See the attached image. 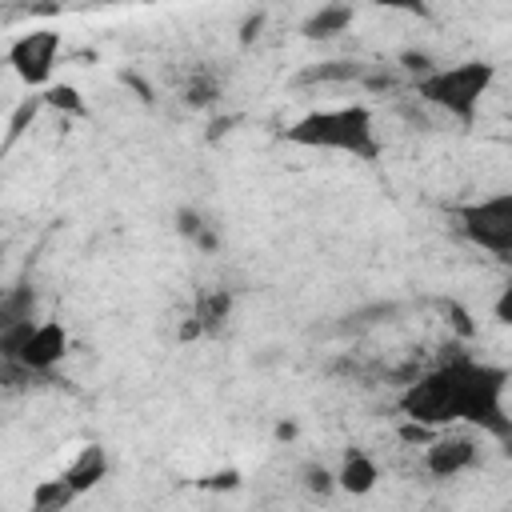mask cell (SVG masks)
I'll return each instance as SVG.
<instances>
[{"label":"cell","instance_id":"1","mask_svg":"<svg viewBox=\"0 0 512 512\" xmlns=\"http://www.w3.org/2000/svg\"><path fill=\"white\" fill-rule=\"evenodd\" d=\"M504 368L480 364L472 356H448L420 380H412L400 396V408L408 420L424 428H440L452 420H472L484 424L488 432L504 436L508 416H504Z\"/></svg>","mask_w":512,"mask_h":512},{"label":"cell","instance_id":"2","mask_svg":"<svg viewBox=\"0 0 512 512\" xmlns=\"http://www.w3.org/2000/svg\"><path fill=\"white\" fill-rule=\"evenodd\" d=\"M292 144L300 148H328V152H348L360 160L376 156V128H372V112L364 104H340V108H316L308 116H300L288 132Z\"/></svg>","mask_w":512,"mask_h":512},{"label":"cell","instance_id":"3","mask_svg":"<svg viewBox=\"0 0 512 512\" xmlns=\"http://www.w3.org/2000/svg\"><path fill=\"white\" fill-rule=\"evenodd\" d=\"M492 76H496L492 64L468 60V64H456V68H432V72L416 76V92L428 104H436V108H444V112H452L460 120H472L480 100H484V92H488V84H492Z\"/></svg>","mask_w":512,"mask_h":512},{"label":"cell","instance_id":"4","mask_svg":"<svg viewBox=\"0 0 512 512\" xmlns=\"http://www.w3.org/2000/svg\"><path fill=\"white\" fill-rule=\"evenodd\" d=\"M460 228L472 244L508 260L512 256V192H496V196H484L476 204H464Z\"/></svg>","mask_w":512,"mask_h":512},{"label":"cell","instance_id":"5","mask_svg":"<svg viewBox=\"0 0 512 512\" xmlns=\"http://www.w3.org/2000/svg\"><path fill=\"white\" fill-rule=\"evenodd\" d=\"M56 56H60V32L52 28H32L24 36L12 40L8 48V68L28 84V88H44L56 72Z\"/></svg>","mask_w":512,"mask_h":512},{"label":"cell","instance_id":"6","mask_svg":"<svg viewBox=\"0 0 512 512\" xmlns=\"http://www.w3.org/2000/svg\"><path fill=\"white\" fill-rule=\"evenodd\" d=\"M64 352H68V332H64V324H60V320H36V324L28 328V336L20 340V348H16L12 360H20V364L32 368L36 376H44V372H52V368L64 360Z\"/></svg>","mask_w":512,"mask_h":512},{"label":"cell","instance_id":"7","mask_svg":"<svg viewBox=\"0 0 512 512\" xmlns=\"http://www.w3.org/2000/svg\"><path fill=\"white\" fill-rule=\"evenodd\" d=\"M476 440L472 436H440L428 444V472L448 480V476H460L476 464Z\"/></svg>","mask_w":512,"mask_h":512},{"label":"cell","instance_id":"8","mask_svg":"<svg viewBox=\"0 0 512 512\" xmlns=\"http://www.w3.org/2000/svg\"><path fill=\"white\" fill-rule=\"evenodd\" d=\"M104 476H108V452H104L100 444H84V448L76 452V460L60 472V480H64L76 496H84L88 488H96Z\"/></svg>","mask_w":512,"mask_h":512},{"label":"cell","instance_id":"9","mask_svg":"<svg viewBox=\"0 0 512 512\" xmlns=\"http://www.w3.org/2000/svg\"><path fill=\"white\" fill-rule=\"evenodd\" d=\"M376 480H380L376 460H372L364 448H348L344 460H340V468H336V484H340L344 492H352V496H364V492L376 488Z\"/></svg>","mask_w":512,"mask_h":512},{"label":"cell","instance_id":"10","mask_svg":"<svg viewBox=\"0 0 512 512\" xmlns=\"http://www.w3.org/2000/svg\"><path fill=\"white\" fill-rule=\"evenodd\" d=\"M228 308H232V296H228L224 288H216V292H200V296H196V308H192V320L184 324V336L216 332V328L224 324Z\"/></svg>","mask_w":512,"mask_h":512},{"label":"cell","instance_id":"11","mask_svg":"<svg viewBox=\"0 0 512 512\" xmlns=\"http://www.w3.org/2000/svg\"><path fill=\"white\" fill-rule=\"evenodd\" d=\"M352 4L348 0H336V4H324L320 12H312L308 20H304V36L308 40H332V36H340L348 24H352Z\"/></svg>","mask_w":512,"mask_h":512},{"label":"cell","instance_id":"12","mask_svg":"<svg viewBox=\"0 0 512 512\" xmlns=\"http://www.w3.org/2000/svg\"><path fill=\"white\" fill-rule=\"evenodd\" d=\"M76 500V492L56 476V480H44L36 492H32V504L36 508H64V504H72Z\"/></svg>","mask_w":512,"mask_h":512},{"label":"cell","instance_id":"13","mask_svg":"<svg viewBox=\"0 0 512 512\" xmlns=\"http://www.w3.org/2000/svg\"><path fill=\"white\" fill-rule=\"evenodd\" d=\"M352 76H360V72H356V64H344V60H328V64H316V68H308L300 80H352Z\"/></svg>","mask_w":512,"mask_h":512},{"label":"cell","instance_id":"14","mask_svg":"<svg viewBox=\"0 0 512 512\" xmlns=\"http://www.w3.org/2000/svg\"><path fill=\"white\" fill-rule=\"evenodd\" d=\"M216 92H220V84H216L212 72H196V76L188 80V104H212Z\"/></svg>","mask_w":512,"mask_h":512},{"label":"cell","instance_id":"15","mask_svg":"<svg viewBox=\"0 0 512 512\" xmlns=\"http://www.w3.org/2000/svg\"><path fill=\"white\" fill-rule=\"evenodd\" d=\"M44 104H52V108H64V112H84V100H80V92H76V88H68V84H56V88H48Z\"/></svg>","mask_w":512,"mask_h":512},{"label":"cell","instance_id":"16","mask_svg":"<svg viewBox=\"0 0 512 512\" xmlns=\"http://www.w3.org/2000/svg\"><path fill=\"white\" fill-rule=\"evenodd\" d=\"M332 484H336V476H332L328 468H308V488H312V492H328Z\"/></svg>","mask_w":512,"mask_h":512},{"label":"cell","instance_id":"17","mask_svg":"<svg viewBox=\"0 0 512 512\" xmlns=\"http://www.w3.org/2000/svg\"><path fill=\"white\" fill-rule=\"evenodd\" d=\"M380 8H400V12H416V16H424L428 12V4L424 0H376Z\"/></svg>","mask_w":512,"mask_h":512},{"label":"cell","instance_id":"18","mask_svg":"<svg viewBox=\"0 0 512 512\" xmlns=\"http://www.w3.org/2000/svg\"><path fill=\"white\" fill-rule=\"evenodd\" d=\"M404 68H408V72H416V76H424V72H432V60H428V56H420V52H404Z\"/></svg>","mask_w":512,"mask_h":512},{"label":"cell","instance_id":"19","mask_svg":"<svg viewBox=\"0 0 512 512\" xmlns=\"http://www.w3.org/2000/svg\"><path fill=\"white\" fill-rule=\"evenodd\" d=\"M236 484V472H220V476H208L204 488H232Z\"/></svg>","mask_w":512,"mask_h":512},{"label":"cell","instance_id":"20","mask_svg":"<svg viewBox=\"0 0 512 512\" xmlns=\"http://www.w3.org/2000/svg\"><path fill=\"white\" fill-rule=\"evenodd\" d=\"M260 24H264V16H252V20H248V24H244V32H240V40H244V44H248V40H252V36H256V32H260Z\"/></svg>","mask_w":512,"mask_h":512},{"label":"cell","instance_id":"21","mask_svg":"<svg viewBox=\"0 0 512 512\" xmlns=\"http://www.w3.org/2000/svg\"><path fill=\"white\" fill-rule=\"evenodd\" d=\"M508 304H512V288H504V296H500V304H496V316H500V324H508Z\"/></svg>","mask_w":512,"mask_h":512}]
</instances>
